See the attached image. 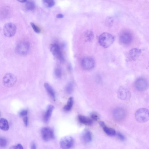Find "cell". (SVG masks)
<instances>
[{
  "mask_svg": "<svg viewBox=\"0 0 149 149\" xmlns=\"http://www.w3.org/2000/svg\"><path fill=\"white\" fill-rule=\"evenodd\" d=\"M114 40V37L108 32L102 33L99 38V42L101 46L104 48H107L111 46Z\"/></svg>",
  "mask_w": 149,
  "mask_h": 149,
  "instance_id": "6da1fadb",
  "label": "cell"
},
{
  "mask_svg": "<svg viewBox=\"0 0 149 149\" xmlns=\"http://www.w3.org/2000/svg\"><path fill=\"white\" fill-rule=\"evenodd\" d=\"M17 81L16 77L14 74L10 73L6 74L3 79L4 85L6 87H10L13 86Z\"/></svg>",
  "mask_w": 149,
  "mask_h": 149,
  "instance_id": "52a82bcc",
  "label": "cell"
},
{
  "mask_svg": "<svg viewBox=\"0 0 149 149\" xmlns=\"http://www.w3.org/2000/svg\"><path fill=\"white\" fill-rule=\"evenodd\" d=\"M42 139L45 141H48L53 139L54 135L53 130L48 127H44L41 131Z\"/></svg>",
  "mask_w": 149,
  "mask_h": 149,
  "instance_id": "8fae6325",
  "label": "cell"
},
{
  "mask_svg": "<svg viewBox=\"0 0 149 149\" xmlns=\"http://www.w3.org/2000/svg\"><path fill=\"white\" fill-rule=\"evenodd\" d=\"M16 27L13 23L8 22L4 24L3 28V32L6 36L10 37L13 36L16 33Z\"/></svg>",
  "mask_w": 149,
  "mask_h": 149,
  "instance_id": "5b68a950",
  "label": "cell"
},
{
  "mask_svg": "<svg viewBox=\"0 0 149 149\" xmlns=\"http://www.w3.org/2000/svg\"><path fill=\"white\" fill-rule=\"evenodd\" d=\"M141 52V49L134 48L130 50L129 52L128 56L130 59L134 61L138 58Z\"/></svg>",
  "mask_w": 149,
  "mask_h": 149,
  "instance_id": "9a60e30c",
  "label": "cell"
},
{
  "mask_svg": "<svg viewBox=\"0 0 149 149\" xmlns=\"http://www.w3.org/2000/svg\"><path fill=\"white\" fill-rule=\"evenodd\" d=\"M135 118L138 122H146L149 120V110L146 108H140L136 111Z\"/></svg>",
  "mask_w": 149,
  "mask_h": 149,
  "instance_id": "7a4b0ae2",
  "label": "cell"
},
{
  "mask_svg": "<svg viewBox=\"0 0 149 149\" xmlns=\"http://www.w3.org/2000/svg\"><path fill=\"white\" fill-rule=\"evenodd\" d=\"M42 2L44 5L48 8H51L54 6L55 3L54 0H43Z\"/></svg>",
  "mask_w": 149,
  "mask_h": 149,
  "instance_id": "cb8c5ba5",
  "label": "cell"
},
{
  "mask_svg": "<svg viewBox=\"0 0 149 149\" xmlns=\"http://www.w3.org/2000/svg\"><path fill=\"white\" fill-rule=\"evenodd\" d=\"M12 149H24L22 145L20 144H18L13 146Z\"/></svg>",
  "mask_w": 149,
  "mask_h": 149,
  "instance_id": "d6a6232c",
  "label": "cell"
},
{
  "mask_svg": "<svg viewBox=\"0 0 149 149\" xmlns=\"http://www.w3.org/2000/svg\"><path fill=\"white\" fill-rule=\"evenodd\" d=\"M113 20L111 17H108L106 21V24L108 26H111L113 23Z\"/></svg>",
  "mask_w": 149,
  "mask_h": 149,
  "instance_id": "4dcf8cb0",
  "label": "cell"
},
{
  "mask_svg": "<svg viewBox=\"0 0 149 149\" xmlns=\"http://www.w3.org/2000/svg\"><path fill=\"white\" fill-rule=\"evenodd\" d=\"M0 127L1 129L4 131L8 130L9 128L8 122L6 119L2 118L0 120Z\"/></svg>",
  "mask_w": 149,
  "mask_h": 149,
  "instance_id": "ffe728a7",
  "label": "cell"
},
{
  "mask_svg": "<svg viewBox=\"0 0 149 149\" xmlns=\"http://www.w3.org/2000/svg\"><path fill=\"white\" fill-rule=\"evenodd\" d=\"M7 141L6 139L4 137H1L0 139V145L2 148L6 146L7 145Z\"/></svg>",
  "mask_w": 149,
  "mask_h": 149,
  "instance_id": "83f0119b",
  "label": "cell"
},
{
  "mask_svg": "<svg viewBox=\"0 0 149 149\" xmlns=\"http://www.w3.org/2000/svg\"><path fill=\"white\" fill-rule=\"evenodd\" d=\"M74 140L71 136H68L63 137L60 141V145L62 149H70L73 146Z\"/></svg>",
  "mask_w": 149,
  "mask_h": 149,
  "instance_id": "8992f818",
  "label": "cell"
},
{
  "mask_svg": "<svg viewBox=\"0 0 149 149\" xmlns=\"http://www.w3.org/2000/svg\"><path fill=\"white\" fill-rule=\"evenodd\" d=\"M18 1L22 3H24V2H26L27 1V0H19Z\"/></svg>",
  "mask_w": 149,
  "mask_h": 149,
  "instance_id": "8d00e7d4",
  "label": "cell"
},
{
  "mask_svg": "<svg viewBox=\"0 0 149 149\" xmlns=\"http://www.w3.org/2000/svg\"><path fill=\"white\" fill-rule=\"evenodd\" d=\"M90 116L91 118L94 120H96L98 119V115L96 113H91Z\"/></svg>",
  "mask_w": 149,
  "mask_h": 149,
  "instance_id": "f546056e",
  "label": "cell"
},
{
  "mask_svg": "<svg viewBox=\"0 0 149 149\" xmlns=\"http://www.w3.org/2000/svg\"><path fill=\"white\" fill-rule=\"evenodd\" d=\"M95 62L94 59L90 57L83 58L81 61L82 67L85 70H89L93 69L94 66Z\"/></svg>",
  "mask_w": 149,
  "mask_h": 149,
  "instance_id": "30bf717a",
  "label": "cell"
},
{
  "mask_svg": "<svg viewBox=\"0 0 149 149\" xmlns=\"http://www.w3.org/2000/svg\"><path fill=\"white\" fill-rule=\"evenodd\" d=\"M31 147V149H36V145L34 143H32Z\"/></svg>",
  "mask_w": 149,
  "mask_h": 149,
  "instance_id": "d590c367",
  "label": "cell"
},
{
  "mask_svg": "<svg viewBox=\"0 0 149 149\" xmlns=\"http://www.w3.org/2000/svg\"><path fill=\"white\" fill-rule=\"evenodd\" d=\"M54 106L49 105L47 107L43 116V120L45 123H47L49 121L52 113Z\"/></svg>",
  "mask_w": 149,
  "mask_h": 149,
  "instance_id": "e0dca14e",
  "label": "cell"
},
{
  "mask_svg": "<svg viewBox=\"0 0 149 149\" xmlns=\"http://www.w3.org/2000/svg\"><path fill=\"white\" fill-rule=\"evenodd\" d=\"M113 116L114 118L117 121H120L125 118L126 112L124 109L118 107L116 108L113 112Z\"/></svg>",
  "mask_w": 149,
  "mask_h": 149,
  "instance_id": "4fadbf2b",
  "label": "cell"
},
{
  "mask_svg": "<svg viewBox=\"0 0 149 149\" xmlns=\"http://www.w3.org/2000/svg\"><path fill=\"white\" fill-rule=\"evenodd\" d=\"M116 135L118 138L121 140H124L125 139L124 136L122 133L120 132H118L116 133Z\"/></svg>",
  "mask_w": 149,
  "mask_h": 149,
  "instance_id": "1f68e13d",
  "label": "cell"
},
{
  "mask_svg": "<svg viewBox=\"0 0 149 149\" xmlns=\"http://www.w3.org/2000/svg\"><path fill=\"white\" fill-rule=\"evenodd\" d=\"M99 124L102 127L103 131L108 135L113 136L116 134L115 130L112 128L107 127L104 122L100 121Z\"/></svg>",
  "mask_w": 149,
  "mask_h": 149,
  "instance_id": "5bb4252c",
  "label": "cell"
},
{
  "mask_svg": "<svg viewBox=\"0 0 149 149\" xmlns=\"http://www.w3.org/2000/svg\"><path fill=\"white\" fill-rule=\"evenodd\" d=\"M56 17L59 18H62L63 17L64 15L61 13L57 14L56 15Z\"/></svg>",
  "mask_w": 149,
  "mask_h": 149,
  "instance_id": "e575fe53",
  "label": "cell"
},
{
  "mask_svg": "<svg viewBox=\"0 0 149 149\" xmlns=\"http://www.w3.org/2000/svg\"><path fill=\"white\" fill-rule=\"evenodd\" d=\"M36 5L34 2L32 1H27L26 2L25 7L26 10H31L35 8Z\"/></svg>",
  "mask_w": 149,
  "mask_h": 149,
  "instance_id": "7402d4cb",
  "label": "cell"
},
{
  "mask_svg": "<svg viewBox=\"0 0 149 149\" xmlns=\"http://www.w3.org/2000/svg\"><path fill=\"white\" fill-rule=\"evenodd\" d=\"M44 86L47 93L53 99L55 98V92L51 86L47 83L44 84Z\"/></svg>",
  "mask_w": 149,
  "mask_h": 149,
  "instance_id": "d6986e66",
  "label": "cell"
},
{
  "mask_svg": "<svg viewBox=\"0 0 149 149\" xmlns=\"http://www.w3.org/2000/svg\"><path fill=\"white\" fill-rule=\"evenodd\" d=\"M132 40V33L127 31H124L120 34L119 40L120 43L125 45H127L131 42Z\"/></svg>",
  "mask_w": 149,
  "mask_h": 149,
  "instance_id": "9c48e42d",
  "label": "cell"
},
{
  "mask_svg": "<svg viewBox=\"0 0 149 149\" xmlns=\"http://www.w3.org/2000/svg\"><path fill=\"white\" fill-rule=\"evenodd\" d=\"M78 119L81 123L85 125H90L93 123L91 119L84 116L79 115L78 116Z\"/></svg>",
  "mask_w": 149,
  "mask_h": 149,
  "instance_id": "ac0fdd59",
  "label": "cell"
},
{
  "mask_svg": "<svg viewBox=\"0 0 149 149\" xmlns=\"http://www.w3.org/2000/svg\"><path fill=\"white\" fill-rule=\"evenodd\" d=\"M81 138L84 142L86 143H89L92 140V134L90 130L85 129L82 133Z\"/></svg>",
  "mask_w": 149,
  "mask_h": 149,
  "instance_id": "2e32d148",
  "label": "cell"
},
{
  "mask_svg": "<svg viewBox=\"0 0 149 149\" xmlns=\"http://www.w3.org/2000/svg\"><path fill=\"white\" fill-rule=\"evenodd\" d=\"M73 88V83L72 82H70L67 85L65 88V90L67 93L70 94L72 92Z\"/></svg>",
  "mask_w": 149,
  "mask_h": 149,
  "instance_id": "d4e9b609",
  "label": "cell"
},
{
  "mask_svg": "<svg viewBox=\"0 0 149 149\" xmlns=\"http://www.w3.org/2000/svg\"><path fill=\"white\" fill-rule=\"evenodd\" d=\"M118 96L121 100H128L131 97L130 91L125 87H120L118 91Z\"/></svg>",
  "mask_w": 149,
  "mask_h": 149,
  "instance_id": "7c38bea8",
  "label": "cell"
},
{
  "mask_svg": "<svg viewBox=\"0 0 149 149\" xmlns=\"http://www.w3.org/2000/svg\"><path fill=\"white\" fill-rule=\"evenodd\" d=\"M134 85L135 88L138 91H142L147 89L148 84L147 81L145 78L140 77L136 80Z\"/></svg>",
  "mask_w": 149,
  "mask_h": 149,
  "instance_id": "ba28073f",
  "label": "cell"
},
{
  "mask_svg": "<svg viewBox=\"0 0 149 149\" xmlns=\"http://www.w3.org/2000/svg\"><path fill=\"white\" fill-rule=\"evenodd\" d=\"M23 120L25 126H27L28 124V119L27 116L24 117Z\"/></svg>",
  "mask_w": 149,
  "mask_h": 149,
  "instance_id": "836d02e7",
  "label": "cell"
},
{
  "mask_svg": "<svg viewBox=\"0 0 149 149\" xmlns=\"http://www.w3.org/2000/svg\"><path fill=\"white\" fill-rule=\"evenodd\" d=\"M73 103V100L72 97H70L68 100L67 104L64 106V109L66 111H68L71 109Z\"/></svg>",
  "mask_w": 149,
  "mask_h": 149,
  "instance_id": "44dd1931",
  "label": "cell"
},
{
  "mask_svg": "<svg viewBox=\"0 0 149 149\" xmlns=\"http://www.w3.org/2000/svg\"><path fill=\"white\" fill-rule=\"evenodd\" d=\"M30 24L32 29L35 32L39 33L40 32L41 30L40 29L36 24L33 22H31Z\"/></svg>",
  "mask_w": 149,
  "mask_h": 149,
  "instance_id": "4316f807",
  "label": "cell"
},
{
  "mask_svg": "<svg viewBox=\"0 0 149 149\" xmlns=\"http://www.w3.org/2000/svg\"><path fill=\"white\" fill-rule=\"evenodd\" d=\"M30 47V44L28 42L22 41L17 45L15 47V51L19 55L25 56L28 53Z\"/></svg>",
  "mask_w": 149,
  "mask_h": 149,
  "instance_id": "3957f363",
  "label": "cell"
},
{
  "mask_svg": "<svg viewBox=\"0 0 149 149\" xmlns=\"http://www.w3.org/2000/svg\"><path fill=\"white\" fill-rule=\"evenodd\" d=\"M85 37L86 40L90 42L92 41L94 38L93 33L90 30H88L85 33Z\"/></svg>",
  "mask_w": 149,
  "mask_h": 149,
  "instance_id": "603a6c76",
  "label": "cell"
},
{
  "mask_svg": "<svg viewBox=\"0 0 149 149\" xmlns=\"http://www.w3.org/2000/svg\"><path fill=\"white\" fill-rule=\"evenodd\" d=\"M54 74L57 78H60L62 76V71L60 68L58 67L56 68L54 70Z\"/></svg>",
  "mask_w": 149,
  "mask_h": 149,
  "instance_id": "484cf974",
  "label": "cell"
},
{
  "mask_svg": "<svg viewBox=\"0 0 149 149\" xmlns=\"http://www.w3.org/2000/svg\"><path fill=\"white\" fill-rule=\"evenodd\" d=\"M28 113V111L26 110H23L21 111L19 113V116L21 117H24L26 116Z\"/></svg>",
  "mask_w": 149,
  "mask_h": 149,
  "instance_id": "f1b7e54d",
  "label": "cell"
},
{
  "mask_svg": "<svg viewBox=\"0 0 149 149\" xmlns=\"http://www.w3.org/2000/svg\"><path fill=\"white\" fill-rule=\"evenodd\" d=\"M50 51L54 56L61 62H63L64 58L60 45L57 43L51 44L50 47Z\"/></svg>",
  "mask_w": 149,
  "mask_h": 149,
  "instance_id": "277c9868",
  "label": "cell"
}]
</instances>
